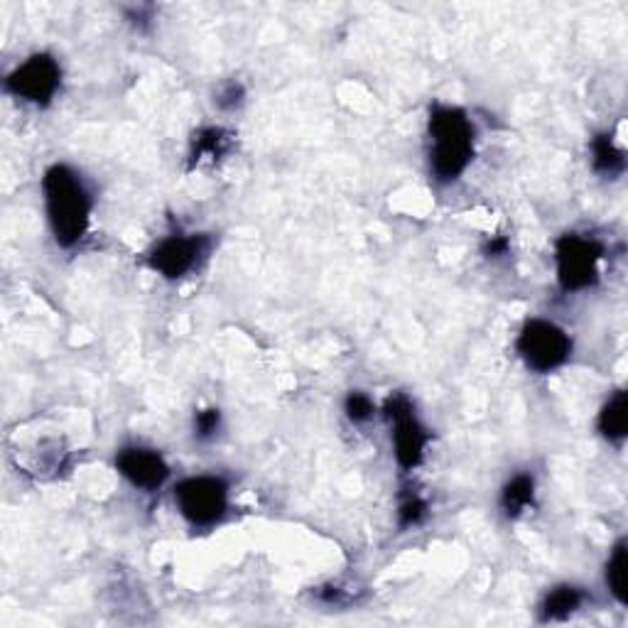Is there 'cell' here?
Segmentation results:
<instances>
[{
  "mask_svg": "<svg viewBox=\"0 0 628 628\" xmlns=\"http://www.w3.org/2000/svg\"><path fill=\"white\" fill-rule=\"evenodd\" d=\"M42 199L54 241L62 248H74L89 231L91 192L84 177L67 162H54L42 175Z\"/></svg>",
  "mask_w": 628,
  "mask_h": 628,
  "instance_id": "6da1fadb",
  "label": "cell"
},
{
  "mask_svg": "<svg viewBox=\"0 0 628 628\" xmlns=\"http://www.w3.org/2000/svg\"><path fill=\"white\" fill-rule=\"evenodd\" d=\"M430 133V172L440 184H452L474 160V123L459 106L435 104L427 118Z\"/></svg>",
  "mask_w": 628,
  "mask_h": 628,
  "instance_id": "7a4b0ae2",
  "label": "cell"
},
{
  "mask_svg": "<svg viewBox=\"0 0 628 628\" xmlns=\"http://www.w3.org/2000/svg\"><path fill=\"white\" fill-rule=\"evenodd\" d=\"M604 258V243L594 236L565 234L555 243L557 285L562 292H582L599 280V263Z\"/></svg>",
  "mask_w": 628,
  "mask_h": 628,
  "instance_id": "3957f363",
  "label": "cell"
},
{
  "mask_svg": "<svg viewBox=\"0 0 628 628\" xmlns=\"http://www.w3.org/2000/svg\"><path fill=\"white\" fill-rule=\"evenodd\" d=\"M175 503L189 525L211 528L229 511V484L214 474L187 476L175 486Z\"/></svg>",
  "mask_w": 628,
  "mask_h": 628,
  "instance_id": "277c9868",
  "label": "cell"
},
{
  "mask_svg": "<svg viewBox=\"0 0 628 628\" xmlns=\"http://www.w3.org/2000/svg\"><path fill=\"white\" fill-rule=\"evenodd\" d=\"M516 351L530 371L552 373L572 356V339L560 324L535 317L518 332Z\"/></svg>",
  "mask_w": 628,
  "mask_h": 628,
  "instance_id": "5b68a950",
  "label": "cell"
},
{
  "mask_svg": "<svg viewBox=\"0 0 628 628\" xmlns=\"http://www.w3.org/2000/svg\"><path fill=\"white\" fill-rule=\"evenodd\" d=\"M5 91L30 106H50L62 89V64L47 52H35L5 77Z\"/></svg>",
  "mask_w": 628,
  "mask_h": 628,
  "instance_id": "8992f818",
  "label": "cell"
},
{
  "mask_svg": "<svg viewBox=\"0 0 628 628\" xmlns=\"http://www.w3.org/2000/svg\"><path fill=\"white\" fill-rule=\"evenodd\" d=\"M386 420L391 422V440L393 452L398 464L405 471L418 469L425 462V449L430 445V432L422 425L418 415H415V405L408 395L393 393L388 395L386 405H383Z\"/></svg>",
  "mask_w": 628,
  "mask_h": 628,
  "instance_id": "52a82bcc",
  "label": "cell"
},
{
  "mask_svg": "<svg viewBox=\"0 0 628 628\" xmlns=\"http://www.w3.org/2000/svg\"><path fill=\"white\" fill-rule=\"evenodd\" d=\"M211 246L209 234H170L148 253L145 263L165 280H182L207 261Z\"/></svg>",
  "mask_w": 628,
  "mask_h": 628,
  "instance_id": "ba28073f",
  "label": "cell"
},
{
  "mask_svg": "<svg viewBox=\"0 0 628 628\" xmlns=\"http://www.w3.org/2000/svg\"><path fill=\"white\" fill-rule=\"evenodd\" d=\"M116 469L121 471L128 484L145 494H155L170 479V464L165 462V457L157 449L143 445L123 447L116 454Z\"/></svg>",
  "mask_w": 628,
  "mask_h": 628,
  "instance_id": "9c48e42d",
  "label": "cell"
},
{
  "mask_svg": "<svg viewBox=\"0 0 628 628\" xmlns=\"http://www.w3.org/2000/svg\"><path fill=\"white\" fill-rule=\"evenodd\" d=\"M584 592L575 584H560V587H552L545 594L543 604H540V619L543 621H565L570 619L575 611L582 609L584 604Z\"/></svg>",
  "mask_w": 628,
  "mask_h": 628,
  "instance_id": "30bf717a",
  "label": "cell"
},
{
  "mask_svg": "<svg viewBox=\"0 0 628 628\" xmlns=\"http://www.w3.org/2000/svg\"><path fill=\"white\" fill-rule=\"evenodd\" d=\"M535 501V479L530 474H516L503 484L501 498H498V506H501L503 516L506 518H518L533 506Z\"/></svg>",
  "mask_w": 628,
  "mask_h": 628,
  "instance_id": "8fae6325",
  "label": "cell"
},
{
  "mask_svg": "<svg viewBox=\"0 0 628 628\" xmlns=\"http://www.w3.org/2000/svg\"><path fill=\"white\" fill-rule=\"evenodd\" d=\"M231 133L224 128H202V131L194 133L192 148H189V162L192 165H202V162H214L229 150Z\"/></svg>",
  "mask_w": 628,
  "mask_h": 628,
  "instance_id": "7c38bea8",
  "label": "cell"
},
{
  "mask_svg": "<svg viewBox=\"0 0 628 628\" xmlns=\"http://www.w3.org/2000/svg\"><path fill=\"white\" fill-rule=\"evenodd\" d=\"M628 430V393L616 391L599 413V432L609 442H621Z\"/></svg>",
  "mask_w": 628,
  "mask_h": 628,
  "instance_id": "4fadbf2b",
  "label": "cell"
},
{
  "mask_svg": "<svg viewBox=\"0 0 628 628\" xmlns=\"http://www.w3.org/2000/svg\"><path fill=\"white\" fill-rule=\"evenodd\" d=\"M592 165L599 175L609 177V180H616V177L624 175L626 170V157L624 150L614 143L609 133L597 135L592 140Z\"/></svg>",
  "mask_w": 628,
  "mask_h": 628,
  "instance_id": "5bb4252c",
  "label": "cell"
},
{
  "mask_svg": "<svg viewBox=\"0 0 628 628\" xmlns=\"http://www.w3.org/2000/svg\"><path fill=\"white\" fill-rule=\"evenodd\" d=\"M606 587L614 594V599L619 604H626L628 599V550L626 540H619L614 545L609 562H606Z\"/></svg>",
  "mask_w": 628,
  "mask_h": 628,
  "instance_id": "9a60e30c",
  "label": "cell"
},
{
  "mask_svg": "<svg viewBox=\"0 0 628 628\" xmlns=\"http://www.w3.org/2000/svg\"><path fill=\"white\" fill-rule=\"evenodd\" d=\"M427 511H430V506H427L425 498H422L420 494H415V491H408V494L400 496L398 525L400 528H415V525H420L422 521H425Z\"/></svg>",
  "mask_w": 628,
  "mask_h": 628,
  "instance_id": "2e32d148",
  "label": "cell"
},
{
  "mask_svg": "<svg viewBox=\"0 0 628 628\" xmlns=\"http://www.w3.org/2000/svg\"><path fill=\"white\" fill-rule=\"evenodd\" d=\"M344 413L351 422H368L376 415V403L364 391H351L344 400Z\"/></svg>",
  "mask_w": 628,
  "mask_h": 628,
  "instance_id": "e0dca14e",
  "label": "cell"
},
{
  "mask_svg": "<svg viewBox=\"0 0 628 628\" xmlns=\"http://www.w3.org/2000/svg\"><path fill=\"white\" fill-rule=\"evenodd\" d=\"M221 430V413L216 408H204L194 413V437L199 442H209L219 435Z\"/></svg>",
  "mask_w": 628,
  "mask_h": 628,
  "instance_id": "ac0fdd59",
  "label": "cell"
},
{
  "mask_svg": "<svg viewBox=\"0 0 628 628\" xmlns=\"http://www.w3.org/2000/svg\"><path fill=\"white\" fill-rule=\"evenodd\" d=\"M246 101V89H243L241 81H226V84L219 86V91H216V99L214 104L221 108V111H236L238 106Z\"/></svg>",
  "mask_w": 628,
  "mask_h": 628,
  "instance_id": "d6986e66",
  "label": "cell"
},
{
  "mask_svg": "<svg viewBox=\"0 0 628 628\" xmlns=\"http://www.w3.org/2000/svg\"><path fill=\"white\" fill-rule=\"evenodd\" d=\"M506 253H508V241L503 236L486 243V256L489 258H501V256H506Z\"/></svg>",
  "mask_w": 628,
  "mask_h": 628,
  "instance_id": "ffe728a7",
  "label": "cell"
}]
</instances>
